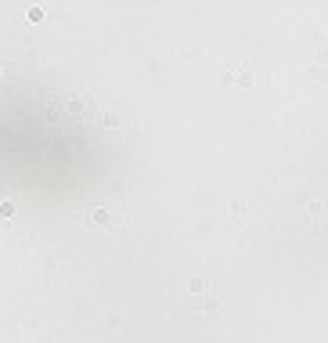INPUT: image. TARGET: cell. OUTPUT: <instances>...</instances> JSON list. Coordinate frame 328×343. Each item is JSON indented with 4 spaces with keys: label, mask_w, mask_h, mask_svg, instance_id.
<instances>
[{
    "label": "cell",
    "mask_w": 328,
    "mask_h": 343,
    "mask_svg": "<svg viewBox=\"0 0 328 343\" xmlns=\"http://www.w3.org/2000/svg\"><path fill=\"white\" fill-rule=\"evenodd\" d=\"M227 83H238V87H253V69H249V65L227 69Z\"/></svg>",
    "instance_id": "obj_1"
},
{
    "label": "cell",
    "mask_w": 328,
    "mask_h": 343,
    "mask_svg": "<svg viewBox=\"0 0 328 343\" xmlns=\"http://www.w3.org/2000/svg\"><path fill=\"white\" fill-rule=\"evenodd\" d=\"M91 224H98V227H115V224H123L115 213H108V210H94L91 213Z\"/></svg>",
    "instance_id": "obj_2"
},
{
    "label": "cell",
    "mask_w": 328,
    "mask_h": 343,
    "mask_svg": "<svg viewBox=\"0 0 328 343\" xmlns=\"http://www.w3.org/2000/svg\"><path fill=\"white\" fill-rule=\"evenodd\" d=\"M310 217H314L317 224H324V217H328V210H324L321 203H310Z\"/></svg>",
    "instance_id": "obj_3"
},
{
    "label": "cell",
    "mask_w": 328,
    "mask_h": 343,
    "mask_svg": "<svg viewBox=\"0 0 328 343\" xmlns=\"http://www.w3.org/2000/svg\"><path fill=\"white\" fill-rule=\"evenodd\" d=\"M101 127L115 130V127H119V116H115V112H101Z\"/></svg>",
    "instance_id": "obj_4"
},
{
    "label": "cell",
    "mask_w": 328,
    "mask_h": 343,
    "mask_svg": "<svg viewBox=\"0 0 328 343\" xmlns=\"http://www.w3.org/2000/svg\"><path fill=\"white\" fill-rule=\"evenodd\" d=\"M0 217H4V220L15 217V203H0Z\"/></svg>",
    "instance_id": "obj_5"
},
{
    "label": "cell",
    "mask_w": 328,
    "mask_h": 343,
    "mask_svg": "<svg viewBox=\"0 0 328 343\" xmlns=\"http://www.w3.org/2000/svg\"><path fill=\"white\" fill-rule=\"evenodd\" d=\"M29 22H44V11H40V8H29Z\"/></svg>",
    "instance_id": "obj_6"
},
{
    "label": "cell",
    "mask_w": 328,
    "mask_h": 343,
    "mask_svg": "<svg viewBox=\"0 0 328 343\" xmlns=\"http://www.w3.org/2000/svg\"><path fill=\"white\" fill-rule=\"evenodd\" d=\"M0 72H4V65H0Z\"/></svg>",
    "instance_id": "obj_7"
}]
</instances>
